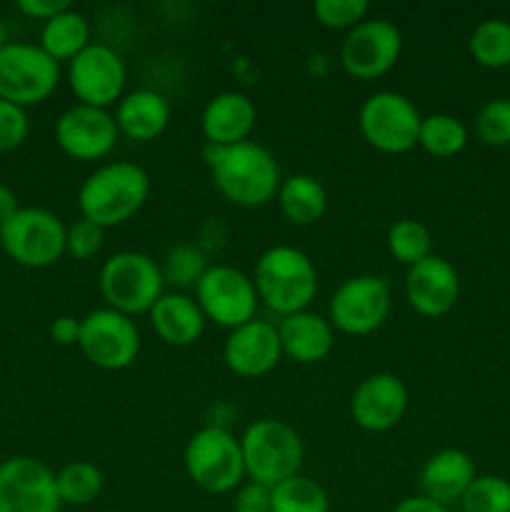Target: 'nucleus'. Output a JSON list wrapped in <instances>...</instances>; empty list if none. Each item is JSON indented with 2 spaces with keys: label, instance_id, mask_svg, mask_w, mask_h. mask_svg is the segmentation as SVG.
Wrapping results in <instances>:
<instances>
[{
  "label": "nucleus",
  "instance_id": "obj_34",
  "mask_svg": "<svg viewBox=\"0 0 510 512\" xmlns=\"http://www.w3.org/2000/svg\"><path fill=\"white\" fill-rule=\"evenodd\" d=\"M475 133L485 145H510V98H493L475 115Z\"/></svg>",
  "mask_w": 510,
  "mask_h": 512
},
{
  "label": "nucleus",
  "instance_id": "obj_38",
  "mask_svg": "<svg viewBox=\"0 0 510 512\" xmlns=\"http://www.w3.org/2000/svg\"><path fill=\"white\" fill-rule=\"evenodd\" d=\"M233 512H273L270 488H265V485L260 483H253V480L243 483L238 490H235Z\"/></svg>",
  "mask_w": 510,
  "mask_h": 512
},
{
  "label": "nucleus",
  "instance_id": "obj_37",
  "mask_svg": "<svg viewBox=\"0 0 510 512\" xmlns=\"http://www.w3.org/2000/svg\"><path fill=\"white\" fill-rule=\"evenodd\" d=\"M30 133V120L25 108L0 98V153L20 148Z\"/></svg>",
  "mask_w": 510,
  "mask_h": 512
},
{
  "label": "nucleus",
  "instance_id": "obj_3",
  "mask_svg": "<svg viewBox=\"0 0 510 512\" xmlns=\"http://www.w3.org/2000/svg\"><path fill=\"white\" fill-rule=\"evenodd\" d=\"M253 285L258 300L278 318L303 313L318 295L315 263L293 245H273L265 250L253 268Z\"/></svg>",
  "mask_w": 510,
  "mask_h": 512
},
{
  "label": "nucleus",
  "instance_id": "obj_1",
  "mask_svg": "<svg viewBox=\"0 0 510 512\" xmlns=\"http://www.w3.org/2000/svg\"><path fill=\"white\" fill-rule=\"evenodd\" d=\"M203 160L213 188L238 208H263L275 200L283 183L275 155L255 140L238 145H205Z\"/></svg>",
  "mask_w": 510,
  "mask_h": 512
},
{
  "label": "nucleus",
  "instance_id": "obj_5",
  "mask_svg": "<svg viewBox=\"0 0 510 512\" xmlns=\"http://www.w3.org/2000/svg\"><path fill=\"white\" fill-rule=\"evenodd\" d=\"M98 288L105 308L135 318L153 310L160 295L165 293V280L160 263L138 250H120L110 255L98 275Z\"/></svg>",
  "mask_w": 510,
  "mask_h": 512
},
{
  "label": "nucleus",
  "instance_id": "obj_40",
  "mask_svg": "<svg viewBox=\"0 0 510 512\" xmlns=\"http://www.w3.org/2000/svg\"><path fill=\"white\" fill-rule=\"evenodd\" d=\"M50 338L58 345H78L80 340V320L73 315H58L50 323Z\"/></svg>",
  "mask_w": 510,
  "mask_h": 512
},
{
  "label": "nucleus",
  "instance_id": "obj_8",
  "mask_svg": "<svg viewBox=\"0 0 510 512\" xmlns=\"http://www.w3.org/2000/svg\"><path fill=\"white\" fill-rule=\"evenodd\" d=\"M68 225L45 208H18L0 225V245L23 268H50L65 255Z\"/></svg>",
  "mask_w": 510,
  "mask_h": 512
},
{
  "label": "nucleus",
  "instance_id": "obj_35",
  "mask_svg": "<svg viewBox=\"0 0 510 512\" xmlns=\"http://www.w3.org/2000/svg\"><path fill=\"white\" fill-rule=\"evenodd\" d=\"M370 13L368 0H315L313 15L330 30H353Z\"/></svg>",
  "mask_w": 510,
  "mask_h": 512
},
{
  "label": "nucleus",
  "instance_id": "obj_7",
  "mask_svg": "<svg viewBox=\"0 0 510 512\" xmlns=\"http://www.w3.org/2000/svg\"><path fill=\"white\" fill-rule=\"evenodd\" d=\"M423 115L410 98L395 90H378L360 105V135L385 155H403L418 145Z\"/></svg>",
  "mask_w": 510,
  "mask_h": 512
},
{
  "label": "nucleus",
  "instance_id": "obj_21",
  "mask_svg": "<svg viewBox=\"0 0 510 512\" xmlns=\"http://www.w3.org/2000/svg\"><path fill=\"white\" fill-rule=\"evenodd\" d=\"M170 115H173V110H170L168 98L163 93L138 88L118 100L113 118L123 138L135 140V143H150L168 130Z\"/></svg>",
  "mask_w": 510,
  "mask_h": 512
},
{
  "label": "nucleus",
  "instance_id": "obj_13",
  "mask_svg": "<svg viewBox=\"0 0 510 512\" xmlns=\"http://www.w3.org/2000/svg\"><path fill=\"white\" fill-rule=\"evenodd\" d=\"M403 53V33L388 18H365L345 35L340 65L355 80H375L390 73Z\"/></svg>",
  "mask_w": 510,
  "mask_h": 512
},
{
  "label": "nucleus",
  "instance_id": "obj_36",
  "mask_svg": "<svg viewBox=\"0 0 510 512\" xmlns=\"http://www.w3.org/2000/svg\"><path fill=\"white\" fill-rule=\"evenodd\" d=\"M105 240V230L90 220L78 218L65 230V253L75 260H90L100 253Z\"/></svg>",
  "mask_w": 510,
  "mask_h": 512
},
{
  "label": "nucleus",
  "instance_id": "obj_4",
  "mask_svg": "<svg viewBox=\"0 0 510 512\" xmlns=\"http://www.w3.org/2000/svg\"><path fill=\"white\" fill-rule=\"evenodd\" d=\"M245 478L275 488L283 480L300 475L305 448L298 430L278 418H260L240 435Z\"/></svg>",
  "mask_w": 510,
  "mask_h": 512
},
{
  "label": "nucleus",
  "instance_id": "obj_29",
  "mask_svg": "<svg viewBox=\"0 0 510 512\" xmlns=\"http://www.w3.org/2000/svg\"><path fill=\"white\" fill-rule=\"evenodd\" d=\"M273 512H330V498L323 485L305 475H293L270 488Z\"/></svg>",
  "mask_w": 510,
  "mask_h": 512
},
{
  "label": "nucleus",
  "instance_id": "obj_30",
  "mask_svg": "<svg viewBox=\"0 0 510 512\" xmlns=\"http://www.w3.org/2000/svg\"><path fill=\"white\" fill-rule=\"evenodd\" d=\"M103 473L88 460H73L55 473L60 503L63 505H90L103 493Z\"/></svg>",
  "mask_w": 510,
  "mask_h": 512
},
{
  "label": "nucleus",
  "instance_id": "obj_42",
  "mask_svg": "<svg viewBox=\"0 0 510 512\" xmlns=\"http://www.w3.org/2000/svg\"><path fill=\"white\" fill-rule=\"evenodd\" d=\"M18 195L8 188V185L0 183V225L10 218L13 213H18Z\"/></svg>",
  "mask_w": 510,
  "mask_h": 512
},
{
  "label": "nucleus",
  "instance_id": "obj_19",
  "mask_svg": "<svg viewBox=\"0 0 510 512\" xmlns=\"http://www.w3.org/2000/svg\"><path fill=\"white\" fill-rule=\"evenodd\" d=\"M283 358L278 328L268 320H250L240 328L230 330L223 345V360L230 373L240 378H260L268 375Z\"/></svg>",
  "mask_w": 510,
  "mask_h": 512
},
{
  "label": "nucleus",
  "instance_id": "obj_32",
  "mask_svg": "<svg viewBox=\"0 0 510 512\" xmlns=\"http://www.w3.org/2000/svg\"><path fill=\"white\" fill-rule=\"evenodd\" d=\"M208 268L210 265L203 250L198 245L183 243L168 250L163 265H160V273H163L165 285H175L178 293H183L185 288H195Z\"/></svg>",
  "mask_w": 510,
  "mask_h": 512
},
{
  "label": "nucleus",
  "instance_id": "obj_31",
  "mask_svg": "<svg viewBox=\"0 0 510 512\" xmlns=\"http://www.w3.org/2000/svg\"><path fill=\"white\" fill-rule=\"evenodd\" d=\"M385 245H388V253L405 268H413L420 260L433 255V235L420 220L413 218L395 220L385 235Z\"/></svg>",
  "mask_w": 510,
  "mask_h": 512
},
{
  "label": "nucleus",
  "instance_id": "obj_25",
  "mask_svg": "<svg viewBox=\"0 0 510 512\" xmlns=\"http://www.w3.org/2000/svg\"><path fill=\"white\" fill-rule=\"evenodd\" d=\"M275 200H278L283 218L288 223L300 225V228L323 220L325 210H328V190L315 175L308 173H295L283 178Z\"/></svg>",
  "mask_w": 510,
  "mask_h": 512
},
{
  "label": "nucleus",
  "instance_id": "obj_20",
  "mask_svg": "<svg viewBox=\"0 0 510 512\" xmlns=\"http://www.w3.org/2000/svg\"><path fill=\"white\" fill-rule=\"evenodd\" d=\"M258 110L245 93L238 90H223L213 95L200 115V130L208 145H238L250 140Z\"/></svg>",
  "mask_w": 510,
  "mask_h": 512
},
{
  "label": "nucleus",
  "instance_id": "obj_18",
  "mask_svg": "<svg viewBox=\"0 0 510 512\" xmlns=\"http://www.w3.org/2000/svg\"><path fill=\"white\" fill-rule=\"evenodd\" d=\"M405 298L423 318H443L460 298V275L440 255H428L405 275Z\"/></svg>",
  "mask_w": 510,
  "mask_h": 512
},
{
  "label": "nucleus",
  "instance_id": "obj_15",
  "mask_svg": "<svg viewBox=\"0 0 510 512\" xmlns=\"http://www.w3.org/2000/svg\"><path fill=\"white\" fill-rule=\"evenodd\" d=\"M55 473L33 455H13L0 463V512H58Z\"/></svg>",
  "mask_w": 510,
  "mask_h": 512
},
{
  "label": "nucleus",
  "instance_id": "obj_26",
  "mask_svg": "<svg viewBox=\"0 0 510 512\" xmlns=\"http://www.w3.org/2000/svg\"><path fill=\"white\" fill-rule=\"evenodd\" d=\"M93 28H90L88 15H83L80 10H75L70 5L68 10H63L60 15L50 18L48 23H43L40 30V48L55 60V63H70L75 55L83 53L90 43H93Z\"/></svg>",
  "mask_w": 510,
  "mask_h": 512
},
{
  "label": "nucleus",
  "instance_id": "obj_10",
  "mask_svg": "<svg viewBox=\"0 0 510 512\" xmlns=\"http://www.w3.org/2000/svg\"><path fill=\"white\" fill-rule=\"evenodd\" d=\"M393 308L390 283L380 275H355L343 280L330 295L328 320L338 333L370 335L388 320Z\"/></svg>",
  "mask_w": 510,
  "mask_h": 512
},
{
  "label": "nucleus",
  "instance_id": "obj_43",
  "mask_svg": "<svg viewBox=\"0 0 510 512\" xmlns=\"http://www.w3.org/2000/svg\"><path fill=\"white\" fill-rule=\"evenodd\" d=\"M10 40H8V28H5V23H3V18H0V48H5V45H8Z\"/></svg>",
  "mask_w": 510,
  "mask_h": 512
},
{
  "label": "nucleus",
  "instance_id": "obj_14",
  "mask_svg": "<svg viewBox=\"0 0 510 512\" xmlns=\"http://www.w3.org/2000/svg\"><path fill=\"white\" fill-rule=\"evenodd\" d=\"M125 70L123 58L115 48L105 43H90L80 55L68 63V85L78 103L90 108L108 110L118 105L125 95Z\"/></svg>",
  "mask_w": 510,
  "mask_h": 512
},
{
  "label": "nucleus",
  "instance_id": "obj_17",
  "mask_svg": "<svg viewBox=\"0 0 510 512\" xmlns=\"http://www.w3.org/2000/svg\"><path fill=\"white\" fill-rule=\"evenodd\" d=\"M408 385L395 373H373L350 395V415L368 433L393 430L408 410Z\"/></svg>",
  "mask_w": 510,
  "mask_h": 512
},
{
  "label": "nucleus",
  "instance_id": "obj_16",
  "mask_svg": "<svg viewBox=\"0 0 510 512\" xmlns=\"http://www.w3.org/2000/svg\"><path fill=\"white\" fill-rule=\"evenodd\" d=\"M120 133L113 113L75 103L55 123V143L68 158L95 163L108 158L118 145Z\"/></svg>",
  "mask_w": 510,
  "mask_h": 512
},
{
  "label": "nucleus",
  "instance_id": "obj_33",
  "mask_svg": "<svg viewBox=\"0 0 510 512\" xmlns=\"http://www.w3.org/2000/svg\"><path fill=\"white\" fill-rule=\"evenodd\" d=\"M460 505L463 512H510V483L500 475H475Z\"/></svg>",
  "mask_w": 510,
  "mask_h": 512
},
{
  "label": "nucleus",
  "instance_id": "obj_6",
  "mask_svg": "<svg viewBox=\"0 0 510 512\" xmlns=\"http://www.w3.org/2000/svg\"><path fill=\"white\" fill-rule=\"evenodd\" d=\"M185 473L205 493H235L245 483L240 438L220 425L200 428L185 445Z\"/></svg>",
  "mask_w": 510,
  "mask_h": 512
},
{
  "label": "nucleus",
  "instance_id": "obj_41",
  "mask_svg": "<svg viewBox=\"0 0 510 512\" xmlns=\"http://www.w3.org/2000/svg\"><path fill=\"white\" fill-rule=\"evenodd\" d=\"M393 512H448L440 503L425 498V495H410V498H403L398 505H395Z\"/></svg>",
  "mask_w": 510,
  "mask_h": 512
},
{
  "label": "nucleus",
  "instance_id": "obj_39",
  "mask_svg": "<svg viewBox=\"0 0 510 512\" xmlns=\"http://www.w3.org/2000/svg\"><path fill=\"white\" fill-rule=\"evenodd\" d=\"M68 8V0H18L20 13H25L28 18L43 20V23H48L50 18H55V15H60Z\"/></svg>",
  "mask_w": 510,
  "mask_h": 512
},
{
  "label": "nucleus",
  "instance_id": "obj_23",
  "mask_svg": "<svg viewBox=\"0 0 510 512\" xmlns=\"http://www.w3.org/2000/svg\"><path fill=\"white\" fill-rule=\"evenodd\" d=\"M473 480V458L458 448H445L430 455L420 470V495L448 508L450 503H460Z\"/></svg>",
  "mask_w": 510,
  "mask_h": 512
},
{
  "label": "nucleus",
  "instance_id": "obj_27",
  "mask_svg": "<svg viewBox=\"0 0 510 512\" xmlns=\"http://www.w3.org/2000/svg\"><path fill=\"white\" fill-rule=\"evenodd\" d=\"M418 145L435 158H453V155L463 153V148L468 145V128L463 120L450 113L425 115L420 123Z\"/></svg>",
  "mask_w": 510,
  "mask_h": 512
},
{
  "label": "nucleus",
  "instance_id": "obj_9",
  "mask_svg": "<svg viewBox=\"0 0 510 512\" xmlns=\"http://www.w3.org/2000/svg\"><path fill=\"white\" fill-rule=\"evenodd\" d=\"M60 83V63L40 45L8 43L0 48V98L30 108L55 93Z\"/></svg>",
  "mask_w": 510,
  "mask_h": 512
},
{
  "label": "nucleus",
  "instance_id": "obj_12",
  "mask_svg": "<svg viewBox=\"0 0 510 512\" xmlns=\"http://www.w3.org/2000/svg\"><path fill=\"white\" fill-rule=\"evenodd\" d=\"M193 298L203 310L205 320H213L225 330H235L255 320L260 303L253 278L233 265H210L195 285Z\"/></svg>",
  "mask_w": 510,
  "mask_h": 512
},
{
  "label": "nucleus",
  "instance_id": "obj_24",
  "mask_svg": "<svg viewBox=\"0 0 510 512\" xmlns=\"http://www.w3.org/2000/svg\"><path fill=\"white\" fill-rule=\"evenodd\" d=\"M148 318L155 335L173 348H188V345L198 343L205 323H208L193 295L178 293V290L160 295Z\"/></svg>",
  "mask_w": 510,
  "mask_h": 512
},
{
  "label": "nucleus",
  "instance_id": "obj_22",
  "mask_svg": "<svg viewBox=\"0 0 510 512\" xmlns=\"http://www.w3.org/2000/svg\"><path fill=\"white\" fill-rule=\"evenodd\" d=\"M278 328L280 348L283 355L300 365H315L323 363L335 345V328L330 325L328 318L313 313V310H303V313H293L288 318H280Z\"/></svg>",
  "mask_w": 510,
  "mask_h": 512
},
{
  "label": "nucleus",
  "instance_id": "obj_28",
  "mask_svg": "<svg viewBox=\"0 0 510 512\" xmlns=\"http://www.w3.org/2000/svg\"><path fill=\"white\" fill-rule=\"evenodd\" d=\"M468 50L473 60L483 68L500 70L510 65V23L500 18L483 20L475 25L468 38Z\"/></svg>",
  "mask_w": 510,
  "mask_h": 512
},
{
  "label": "nucleus",
  "instance_id": "obj_11",
  "mask_svg": "<svg viewBox=\"0 0 510 512\" xmlns=\"http://www.w3.org/2000/svg\"><path fill=\"white\" fill-rule=\"evenodd\" d=\"M80 353L100 370H125L138 360L140 330L133 318L113 308L90 310L80 318Z\"/></svg>",
  "mask_w": 510,
  "mask_h": 512
},
{
  "label": "nucleus",
  "instance_id": "obj_2",
  "mask_svg": "<svg viewBox=\"0 0 510 512\" xmlns=\"http://www.w3.org/2000/svg\"><path fill=\"white\" fill-rule=\"evenodd\" d=\"M150 195V175L128 160L103 163L83 180L78 190L80 218L103 230L123 225L138 213Z\"/></svg>",
  "mask_w": 510,
  "mask_h": 512
}]
</instances>
